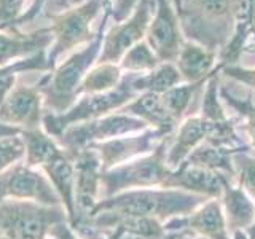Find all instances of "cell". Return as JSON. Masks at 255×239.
Masks as SVG:
<instances>
[{"mask_svg": "<svg viewBox=\"0 0 255 239\" xmlns=\"http://www.w3.org/2000/svg\"><path fill=\"white\" fill-rule=\"evenodd\" d=\"M159 59L156 58V54L151 51V48L145 42V38L142 42L135 43L129 51H128L122 61H120V69L129 72V74H142V72H150L159 66Z\"/></svg>", "mask_w": 255, "mask_h": 239, "instance_id": "cell-28", "label": "cell"}, {"mask_svg": "<svg viewBox=\"0 0 255 239\" xmlns=\"http://www.w3.org/2000/svg\"><path fill=\"white\" fill-rule=\"evenodd\" d=\"M120 112L140 118L143 123L151 126V129H156L166 135H171L179 126V123L164 107L161 96L155 93H140Z\"/></svg>", "mask_w": 255, "mask_h": 239, "instance_id": "cell-19", "label": "cell"}, {"mask_svg": "<svg viewBox=\"0 0 255 239\" xmlns=\"http://www.w3.org/2000/svg\"><path fill=\"white\" fill-rule=\"evenodd\" d=\"M235 151H238V150L217 148V147H212L209 143L203 142L201 145H198L193 151H191L183 163H188L196 167H203V169L212 171V172H219L235 182V177H236V169H235V163H233Z\"/></svg>", "mask_w": 255, "mask_h": 239, "instance_id": "cell-24", "label": "cell"}, {"mask_svg": "<svg viewBox=\"0 0 255 239\" xmlns=\"http://www.w3.org/2000/svg\"><path fill=\"white\" fill-rule=\"evenodd\" d=\"M82 2H85V0H67V6H70V5H80Z\"/></svg>", "mask_w": 255, "mask_h": 239, "instance_id": "cell-43", "label": "cell"}, {"mask_svg": "<svg viewBox=\"0 0 255 239\" xmlns=\"http://www.w3.org/2000/svg\"><path fill=\"white\" fill-rule=\"evenodd\" d=\"M225 72V75L236 80V82L243 83L246 86L255 90V69H247V67H238V66H228L222 69Z\"/></svg>", "mask_w": 255, "mask_h": 239, "instance_id": "cell-35", "label": "cell"}, {"mask_svg": "<svg viewBox=\"0 0 255 239\" xmlns=\"http://www.w3.org/2000/svg\"><path fill=\"white\" fill-rule=\"evenodd\" d=\"M110 18V5L104 11L102 24L91 43H88L77 53H72L61 66L54 67L51 74L45 75L37 83L38 91L43 96V106L51 114L61 115L77 102V90L83 78L99 58L104 34H106L107 19Z\"/></svg>", "mask_w": 255, "mask_h": 239, "instance_id": "cell-2", "label": "cell"}, {"mask_svg": "<svg viewBox=\"0 0 255 239\" xmlns=\"http://www.w3.org/2000/svg\"><path fill=\"white\" fill-rule=\"evenodd\" d=\"M53 239H56V238H53Z\"/></svg>", "mask_w": 255, "mask_h": 239, "instance_id": "cell-46", "label": "cell"}, {"mask_svg": "<svg viewBox=\"0 0 255 239\" xmlns=\"http://www.w3.org/2000/svg\"><path fill=\"white\" fill-rule=\"evenodd\" d=\"M155 11V0H139L128 19L115 22L106 34L96 64H118L131 48L145 38L151 16Z\"/></svg>", "mask_w": 255, "mask_h": 239, "instance_id": "cell-9", "label": "cell"}, {"mask_svg": "<svg viewBox=\"0 0 255 239\" xmlns=\"http://www.w3.org/2000/svg\"><path fill=\"white\" fill-rule=\"evenodd\" d=\"M45 3H46V0H34L27 10L22 13V16L18 19V22H16V29H18L19 26H22V24L30 22L32 19H35L38 16V13L42 11V8L45 6Z\"/></svg>", "mask_w": 255, "mask_h": 239, "instance_id": "cell-36", "label": "cell"}, {"mask_svg": "<svg viewBox=\"0 0 255 239\" xmlns=\"http://www.w3.org/2000/svg\"><path fill=\"white\" fill-rule=\"evenodd\" d=\"M244 53H255V35L247 42V45L244 46Z\"/></svg>", "mask_w": 255, "mask_h": 239, "instance_id": "cell-41", "label": "cell"}, {"mask_svg": "<svg viewBox=\"0 0 255 239\" xmlns=\"http://www.w3.org/2000/svg\"><path fill=\"white\" fill-rule=\"evenodd\" d=\"M50 236L56 239H80L75 231L70 228L69 222H61L58 225H54L50 231Z\"/></svg>", "mask_w": 255, "mask_h": 239, "instance_id": "cell-37", "label": "cell"}, {"mask_svg": "<svg viewBox=\"0 0 255 239\" xmlns=\"http://www.w3.org/2000/svg\"><path fill=\"white\" fill-rule=\"evenodd\" d=\"M137 3L139 0H110V16L115 22H122L129 18Z\"/></svg>", "mask_w": 255, "mask_h": 239, "instance_id": "cell-34", "label": "cell"}, {"mask_svg": "<svg viewBox=\"0 0 255 239\" xmlns=\"http://www.w3.org/2000/svg\"><path fill=\"white\" fill-rule=\"evenodd\" d=\"M67 222L62 206H42L34 201H0V233L10 239H46L54 225Z\"/></svg>", "mask_w": 255, "mask_h": 239, "instance_id": "cell-7", "label": "cell"}, {"mask_svg": "<svg viewBox=\"0 0 255 239\" xmlns=\"http://www.w3.org/2000/svg\"><path fill=\"white\" fill-rule=\"evenodd\" d=\"M209 121L203 117H190L177 126L174 139L171 140V145L167 148L166 161L169 169H177V167L185 161L188 155L193 151L198 145H201L206 139Z\"/></svg>", "mask_w": 255, "mask_h": 239, "instance_id": "cell-21", "label": "cell"}, {"mask_svg": "<svg viewBox=\"0 0 255 239\" xmlns=\"http://www.w3.org/2000/svg\"><path fill=\"white\" fill-rule=\"evenodd\" d=\"M222 70L220 66H217L212 72V75L206 80V91H204V98H203V106H201V115L207 121L212 123H219V121H227L228 115L225 109L222 107L220 98H219V75L217 72Z\"/></svg>", "mask_w": 255, "mask_h": 239, "instance_id": "cell-30", "label": "cell"}, {"mask_svg": "<svg viewBox=\"0 0 255 239\" xmlns=\"http://www.w3.org/2000/svg\"><path fill=\"white\" fill-rule=\"evenodd\" d=\"M255 35V0H236L233 34L228 43L219 53V66H235L239 56L244 53V46Z\"/></svg>", "mask_w": 255, "mask_h": 239, "instance_id": "cell-16", "label": "cell"}, {"mask_svg": "<svg viewBox=\"0 0 255 239\" xmlns=\"http://www.w3.org/2000/svg\"><path fill=\"white\" fill-rule=\"evenodd\" d=\"M207 198L174 188H140L99 199L90 215L91 225L109 231L118 219L150 217L166 223L172 219L187 217Z\"/></svg>", "mask_w": 255, "mask_h": 239, "instance_id": "cell-1", "label": "cell"}, {"mask_svg": "<svg viewBox=\"0 0 255 239\" xmlns=\"http://www.w3.org/2000/svg\"><path fill=\"white\" fill-rule=\"evenodd\" d=\"M43 121V96L35 86L16 85L0 104V123L21 131L38 129Z\"/></svg>", "mask_w": 255, "mask_h": 239, "instance_id": "cell-12", "label": "cell"}, {"mask_svg": "<svg viewBox=\"0 0 255 239\" xmlns=\"http://www.w3.org/2000/svg\"><path fill=\"white\" fill-rule=\"evenodd\" d=\"M135 75L139 74L123 75L122 83L112 91L82 96V98H78V101L74 106L61 115H54V114L43 115V121H42L43 131L46 134H50L56 140L61 135V132L72 124L102 118L106 115H110L115 110H122L125 106H128V104L139 96V93L132 88V78Z\"/></svg>", "mask_w": 255, "mask_h": 239, "instance_id": "cell-5", "label": "cell"}, {"mask_svg": "<svg viewBox=\"0 0 255 239\" xmlns=\"http://www.w3.org/2000/svg\"><path fill=\"white\" fill-rule=\"evenodd\" d=\"M109 5L110 0H85L59 14L46 11V16L51 21V26L48 29L54 38L51 50L46 54L50 70H54L56 61L64 53L93 42L96 34L91 30V24L101 11H106Z\"/></svg>", "mask_w": 255, "mask_h": 239, "instance_id": "cell-6", "label": "cell"}, {"mask_svg": "<svg viewBox=\"0 0 255 239\" xmlns=\"http://www.w3.org/2000/svg\"><path fill=\"white\" fill-rule=\"evenodd\" d=\"M183 82L177 67L172 62H161L156 69L147 72L143 75H135L132 78V88L140 93L164 94Z\"/></svg>", "mask_w": 255, "mask_h": 239, "instance_id": "cell-25", "label": "cell"}, {"mask_svg": "<svg viewBox=\"0 0 255 239\" xmlns=\"http://www.w3.org/2000/svg\"><path fill=\"white\" fill-rule=\"evenodd\" d=\"M220 203L230 233H233V231H249L255 225V203L235 182H225Z\"/></svg>", "mask_w": 255, "mask_h": 239, "instance_id": "cell-20", "label": "cell"}, {"mask_svg": "<svg viewBox=\"0 0 255 239\" xmlns=\"http://www.w3.org/2000/svg\"><path fill=\"white\" fill-rule=\"evenodd\" d=\"M236 0H174L183 37L220 53L233 34Z\"/></svg>", "mask_w": 255, "mask_h": 239, "instance_id": "cell-3", "label": "cell"}, {"mask_svg": "<svg viewBox=\"0 0 255 239\" xmlns=\"http://www.w3.org/2000/svg\"><path fill=\"white\" fill-rule=\"evenodd\" d=\"M233 163L236 169L235 183L241 187L255 203V156L247 150H238L233 153ZM251 239H255V225L247 231Z\"/></svg>", "mask_w": 255, "mask_h": 239, "instance_id": "cell-29", "label": "cell"}, {"mask_svg": "<svg viewBox=\"0 0 255 239\" xmlns=\"http://www.w3.org/2000/svg\"><path fill=\"white\" fill-rule=\"evenodd\" d=\"M21 137L26 147V155H24V164L32 169H42V167L50 163L51 159L62 153V148L50 134L43 129H30L21 131Z\"/></svg>", "mask_w": 255, "mask_h": 239, "instance_id": "cell-23", "label": "cell"}, {"mask_svg": "<svg viewBox=\"0 0 255 239\" xmlns=\"http://www.w3.org/2000/svg\"><path fill=\"white\" fill-rule=\"evenodd\" d=\"M145 42L159 62L175 64L185 43L180 22L171 0H155V11L145 34Z\"/></svg>", "mask_w": 255, "mask_h": 239, "instance_id": "cell-10", "label": "cell"}, {"mask_svg": "<svg viewBox=\"0 0 255 239\" xmlns=\"http://www.w3.org/2000/svg\"><path fill=\"white\" fill-rule=\"evenodd\" d=\"M53 40L54 38L48 27L29 32V34L18 29H13L11 34H6V30H0V69L45 51L48 46L53 45Z\"/></svg>", "mask_w": 255, "mask_h": 239, "instance_id": "cell-15", "label": "cell"}, {"mask_svg": "<svg viewBox=\"0 0 255 239\" xmlns=\"http://www.w3.org/2000/svg\"><path fill=\"white\" fill-rule=\"evenodd\" d=\"M107 239H145V238L132 235V233H129V231H125L122 228H114V230L109 231V238Z\"/></svg>", "mask_w": 255, "mask_h": 239, "instance_id": "cell-38", "label": "cell"}, {"mask_svg": "<svg viewBox=\"0 0 255 239\" xmlns=\"http://www.w3.org/2000/svg\"><path fill=\"white\" fill-rule=\"evenodd\" d=\"M148 129V124L143 123L140 118L117 112L102 118L90 120V121L72 124L66 127L56 142L69 155H75L77 151L83 150L93 143H101L110 139L123 137V135L139 134Z\"/></svg>", "mask_w": 255, "mask_h": 239, "instance_id": "cell-8", "label": "cell"}, {"mask_svg": "<svg viewBox=\"0 0 255 239\" xmlns=\"http://www.w3.org/2000/svg\"><path fill=\"white\" fill-rule=\"evenodd\" d=\"M24 155H26V147L21 134L2 137L0 139V172L10 169L24 158Z\"/></svg>", "mask_w": 255, "mask_h": 239, "instance_id": "cell-32", "label": "cell"}, {"mask_svg": "<svg viewBox=\"0 0 255 239\" xmlns=\"http://www.w3.org/2000/svg\"><path fill=\"white\" fill-rule=\"evenodd\" d=\"M123 74L118 64H94L77 90V99L86 94H99L115 90Z\"/></svg>", "mask_w": 255, "mask_h": 239, "instance_id": "cell-26", "label": "cell"}, {"mask_svg": "<svg viewBox=\"0 0 255 239\" xmlns=\"http://www.w3.org/2000/svg\"><path fill=\"white\" fill-rule=\"evenodd\" d=\"M230 180L219 172H212L203 167L182 163L177 169H174L164 182L163 188L183 190L188 193L204 196L207 199H220L223 193L225 182ZM233 182V180H231Z\"/></svg>", "mask_w": 255, "mask_h": 239, "instance_id": "cell-14", "label": "cell"}, {"mask_svg": "<svg viewBox=\"0 0 255 239\" xmlns=\"http://www.w3.org/2000/svg\"><path fill=\"white\" fill-rule=\"evenodd\" d=\"M183 230L204 239H231L220 199H207L183 219Z\"/></svg>", "mask_w": 255, "mask_h": 239, "instance_id": "cell-18", "label": "cell"}, {"mask_svg": "<svg viewBox=\"0 0 255 239\" xmlns=\"http://www.w3.org/2000/svg\"><path fill=\"white\" fill-rule=\"evenodd\" d=\"M204 83H206V80L198 83H182V85L174 86L172 90L166 91L164 94H161L164 107L167 109V112L174 117V120L177 123L182 120V117L185 115V112L188 110L191 104V99L195 98L196 91Z\"/></svg>", "mask_w": 255, "mask_h": 239, "instance_id": "cell-27", "label": "cell"}, {"mask_svg": "<svg viewBox=\"0 0 255 239\" xmlns=\"http://www.w3.org/2000/svg\"><path fill=\"white\" fill-rule=\"evenodd\" d=\"M56 3H58L59 6H67V0H58Z\"/></svg>", "mask_w": 255, "mask_h": 239, "instance_id": "cell-44", "label": "cell"}, {"mask_svg": "<svg viewBox=\"0 0 255 239\" xmlns=\"http://www.w3.org/2000/svg\"><path fill=\"white\" fill-rule=\"evenodd\" d=\"M171 140V135H167L151 153L104 171L101 174V199L129 190L155 187L163 188L164 182L172 172L166 161Z\"/></svg>", "mask_w": 255, "mask_h": 239, "instance_id": "cell-4", "label": "cell"}, {"mask_svg": "<svg viewBox=\"0 0 255 239\" xmlns=\"http://www.w3.org/2000/svg\"><path fill=\"white\" fill-rule=\"evenodd\" d=\"M0 239H10V238H5V236H2V238H0Z\"/></svg>", "mask_w": 255, "mask_h": 239, "instance_id": "cell-45", "label": "cell"}, {"mask_svg": "<svg viewBox=\"0 0 255 239\" xmlns=\"http://www.w3.org/2000/svg\"><path fill=\"white\" fill-rule=\"evenodd\" d=\"M26 0H0V30L16 29V22L24 13Z\"/></svg>", "mask_w": 255, "mask_h": 239, "instance_id": "cell-33", "label": "cell"}, {"mask_svg": "<svg viewBox=\"0 0 255 239\" xmlns=\"http://www.w3.org/2000/svg\"><path fill=\"white\" fill-rule=\"evenodd\" d=\"M222 101L228 104L230 107H233L238 115L243 118V131L247 134V137L251 139L252 147L255 148V106L251 99H238L233 94H230L227 88H220L219 90Z\"/></svg>", "mask_w": 255, "mask_h": 239, "instance_id": "cell-31", "label": "cell"}, {"mask_svg": "<svg viewBox=\"0 0 255 239\" xmlns=\"http://www.w3.org/2000/svg\"><path fill=\"white\" fill-rule=\"evenodd\" d=\"M182 235V231H171V233H166L163 239H177Z\"/></svg>", "mask_w": 255, "mask_h": 239, "instance_id": "cell-42", "label": "cell"}, {"mask_svg": "<svg viewBox=\"0 0 255 239\" xmlns=\"http://www.w3.org/2000/svg\"><path fill=\"white\" fill-rule=\"evenodd\" d=\"M231 239H251V236L247 235V231H233Z\"/></svg>", "mask_w": 255, "mask_h": 239, "instance_id": "cell-40", "label": "cell"}, {"mask_svg": "<svg viewBox=\"0 0 255 239\" xmlns=\"http://www.w3.org/2000/svg\"><path fill=\"white\" fill-rule=\"evenodd\" d=\"M70 156L75 167V223L78 219H90L93 209L99 203L102 167L98 151L91 147H86Z\"/></svg>", "mask_w": 255, "mask_h": 239, "instance_id": "cell-11", "label": "cell"}, {"mask_svg": "<svg viewBox=\"0 0 255 239\" xmlns=\"http://www.w3.org/2000/svg\"><path fill=\"white\" fill-rule=\"evenodd\" d=\"M164 137H167L166 134L159 132L156 129H150V131H143L139 134L110 139L101 143H93L90 147L98 151L99 159H101V167L104 172L115 166L131 161V159L151 153Z\"/></svg>", "mask_w": 255, "mask_h": 239, "instance_id": "cell-13", "label": "cell"}, {"mask_svg": "<svg viewBox=\"0 0 255 239\" xmlns=\"http://www.w3.org/2000/svg\"><path fill=\"white\" fill-rule=\"evenodd\" d=\"M217 58L219 54L215 51L185 40L179 58L175 61V67H177L183 83H198L204 82L212 75Z\"/></svg>", "mask_w": 255, "mask_h": 239, "instance_id": "cell-22", "label": "cell"}, {"mask_svg": "<svg viewBox=\"0 0 255 239\" xmlns=\"http://www.w3.org/2000/svg\"><path fill=\"white\" fill-rule=\"evenodd\" d=\"M43 174L48 177L56 193L59 195L64 211L67 214L69 225L74 223L77 217L75 211V167L74 159L62 148V153L51 159L42 167Z\"/></svg>", "mask_w": 255, "mask_h": 239, "instance_id": "cell-17", "label": "cell"}, {"mask_svg": "<svg viewBox=\"0 0 255 239\" xmlns=\"http://www.w3.org/2000/svg\"><path fill=\"white\" fill-rule=\"evenodd\" d=\"M21 134L19 127H14L10 124H5V123H0V139L2 137H10V135H18Z\"/></svg>", "mask_w": 255, "mask_h": 239, "instance_id": "cell-39", "label": "cell"}]
</instances>
